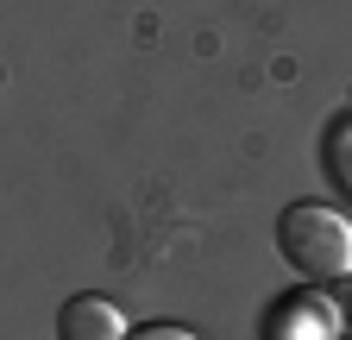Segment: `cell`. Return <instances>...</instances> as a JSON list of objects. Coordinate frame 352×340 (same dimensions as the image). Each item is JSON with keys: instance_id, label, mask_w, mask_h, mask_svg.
I'll return each mask as SVG.
<instances>
[{"instance_id": "cell-4", "label": "cell", "mask_w": 352, "mask_h": 340, "mask_svg": "<svg viewBox=\"0 0 352 340\" xmlns=\"http://www.w3.org/2000/svg\"><path fill=\"white\" fill-rule=\"evenodd\" d=\"M321 177H327V189L352 195V114L327 120V133H321Z\"/></svg>"}, {"instance_id": "cell-1", "label": "cell", "mask_w": 352, "mask_h": 340, "mask_svg": "<svg viewBox=\"0 0 352 340\" xmlns=\"http://www.w3.org/2000/svg\"><path fill=\"white\" fill-rule=\"evenodd\" d=\"M277 252L302 284H352V221L327 202H289L277 215Z\"/></svg>"}, {"instance_id": "cell-5", "label": "cell", "mask_w": 352, "mask_h": 340, "mask_svg": "<svg viewBox=\"0 0 352 340\" xmlns=\"http://www.w3.org/2000/svg\"><path fill=\"white\" fill-rule=\"evenodd\" d=\"M132 340H195V334L176 321H145V328H132Z\"/></svg>"}, {"instance_id": "cell-2", "label": "cell", "mask_w": 352, "mask_h": 340, "mask_svg": "<svg viewBox=\"0 0 352 340\" xmlns=\"http://www.w3.org/2000/svg\"><path fill=\"white\" fill-rule=\"evenodd\" d=\"M264 340H340V309L321 290H283L258 321Z\"/></svg>"}, {"instance_id": "cell-3", "label": "cell", "mask_w": 352, "mask_h": 340, "mask_svg": "<svg viewBox=\"0 0 352 340\" xmlns=\"http://www.w3.org/2000/svg\"><path fill=\"white\" fill-rule=\"evenodd\" d=\"M57 340H132L120 303H107V296H69V303L57 309Z\"/></svg>"}]
</instances>
